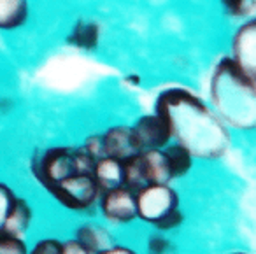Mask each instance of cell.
I'll return each instance as SVG.
<instances>
[{
	"label": "cell",
	"mask_w": 256,
	"mask_h": 254,
	"mask_svg": "<svg viewBox=\"0 0 256 254\" xmlns=\"http://www.w3.org/2000/svg\"><path fill=\"white\" fill-rule=\"evenodd\" d=\"M223 4L234 16H244L254 9V0H223Z\"/></svg>",
	"instance_id": "d6986e66"
},
{
	"label": "cell",
	"mask_w": 256,
	"mask_h": 254,
	"mask_svg": "<svg viewBox=\"0 0 256 254\" xmlns=\"http://www.w3.org/2000/svg\"><path fill=\"white\" fill-rule=\"evenodd\" d=\"M102 210L107 219L114 222H128L137 216V205L134 191L124 186L106 191L102 200Z\"/></svg>",
	"instance_id": "8992f818"
},
{
	"label": "cell",
	"mask_w": 256,
	"mask_h": 254,
	"mask_svg": "<svg viewBox=\"0 0 256 254\" xmlns=\"http://www.w3.org/2000/svg\"><path fill=\"white\" fill-rule=\"evenodd\" d=\"M102 138H104V148H106V154L112 156V158L120 160V162H126L128 158H132V156L140 152L139 142H137L132 128H124V126L110 128Z\"/></svg>",
	"instance_id": "9c48e42d"
},
{
	"label": "cell",
	"mask_w": 256,
	"mask_h": 254,
	"mask_svg": "<svg viewBox=\"0 0 256 254\" xmlns=\"http://www.w3.org/2000/svg\"><path fill=\"white\" fill-rule=\"evenodd\" d=\"M78 240L88 249V252H96V250L102 252L107 247H110L109 233L95 226H82L78 232Z\"/></svg>",
	"instance_id": "9a60e30c"
},
{
	"label": "cell",
	"mask_w": 256,
	"mask_h": 254,
	"mask_svg": "<svg viewBox=\"0 0 256 254\" xmlns=\"http://www.w3.org/2000/svg\"><path fill=\"white\" fill-rule=\"evenodd\" d=\"M156 112L165 120L170 137L192 156L212 160L230 146V134L220 118L186 90H170L156 104Z\"/></svg>",
	"instance_id": "6da1fadb"
},
{
	"label": "cell",
	"mask_w": 256,
	"mask_h": 254,
	"mask_svg": "<svg viewBox=\"0 0 256 254\" xmlns=\"http://www.w3.org/2000/svg\"><path fill=\"white\" fill-rule=\"evenodd\" d=\"M62 252L64 254H86L88 252V249H86L79 240H76V242L74 240H70V242H67V244L62 246Z\"/></svg>",
	"instance_id": "cb8c5ba5"
},
{
	"label": "cell",
	"mask_w": 256,
	"mask_h": 254,
	"mask_svg": "<svg viewBox=\"0 0 256 254\" xmlns=\"http://www.w3.org/2000/svg\"><path fill=\"white\" fill-rule=\"evenodd\" d=\"M70 42L84 50H92L98 42V26L95 23H78L70 37Z\"/></svg>",
	"instance_id": "e0dca14e"
},
{
	"label": "cell",
	"mask_w": 256,
	"mask_h": 254,
	"mask_svg": "<svg viewBox=\"0 0 256 254\" xmlns=\"http://www.w3.org/2000/svg\"><path fill=\"white\" fill-rule=\"evenodd\" d=\"M12 202H14L12 193L6 186L0 184V230H2V224H4L6 218H8L9 208H11Z\"/></svg>",
	"instance_id": "44dd1931"
},
{
	"label": "cell",
	"mask_w": 256,
	"mask_h": 254,
	"mask_svg": "<svg viewBox=\"0 0 256 254\" xmlns=\"http://www.w3.org/2000/svg\"><path fill=\"white\" fill-rule=\"evenodd\" d=\"M25 246L18 236L0 233V254H23Z\"/></svg>",
	"instance_id": "ac0fdd59"
},
{
	"label": "cell",
	"mask_w": 256,
	"mask_h": 254,
	"mask_svg": "<svg viewBox=\"0 0 256 254\" xmlns=\"http://www.w3.org/2000/svg\"><path fill=\"white\" fill-rule=\"evenodd\" d=\"M93 179H95L98 190L109 191L114 188L123 186V162L112 158V156H104L96 160L93 165Z\"/></svg>",
	"instance_id": "30bf717a"
},
{
	"label": "cell",
	"mask_w": 256,
	"mask_h": 254,
	"mask_svg": "<svg viewBox=\"0 0 256 254\" xmlns=\"http://www.w3.org/2000/svg\"><path fill=\"white\" fill-rule=\"evenodd\" d=\"M181 221H182V214L178 210V207H176V208H172V210H168L165 216H162L153 224H156L158 228H162V230H170V228H176Z\"/></svg>",
	"instance_id": "7402d4cb"
},
{
	"label": "cell",
	"mask_w": 256,
	"mask_h": 254,
	"mask_svg": "<svg viewBox=\"0 0 256 254\" xmlns=\"http://www.w3.org/2000/svg\"><path fill=\"white\" fill-rule=\"evenodd\" d=\"M132 130L137 142H139L140 151H144V149H160L170 138L168 124L165 123V120L158 112L153 114V116L142 118Z\"/></svg>",
	"instance_id": "ba28073f"
},
{
	"label": "cell",
	"mask_w": 256,
	"mask_h": 254,
	"mask_svg": "<svg viewBox=\"0 0 256 254\" xmlns=\"http://www.w3.org/2000/svg\"><path fill=\"white\" fill-rule=\"evenodd\" d=\"M36 254H58L62 252V244H58L56 240H42L36 246L34 249Z\"/></svg>",
	"instance_id": "603a6c76"
},
{
	"label": "cell",
	"mask_w": 256,
	"mask_h": 254,
	"mask_svg": "<svg viewBox=\"0 0 256 254\" xmlns=\"http://www.w3.org/2000/svg\"><path fill=\"white\" fill-rule=\"evenodd\" d=\"M167 249L168 242L165 238H162V236H153L150 240V250H153V252H165Z\"/></svg>",
	"instance_id": "d4e9b609"
},
{
	"label": "cell",
	"mask_w": 256,
	"mask_h": 254,
	"mask_svg": "<svg viewBox=\"0 0 256 254\" xmlns=\"http://www.w3.org/2000/svg\"><path fill=\"white\" fill-rule=\"evenodd\" d=\"M136 205L137 216H140L144 221L156 222L162 216L178 207V196L167 184L151 182L137 191Z\"/></svg>",
	"instance_id": "277c9868"
},
{
	"label": "cell",
	"mask_w": 256,
	"mask_h": 254,
	"mask_svg": "<svg viewBox=\"0 0 256 254\" xmlns=\"http://www.w3.org/2000/svg\"><path fill=\"white\" fill-rule=\"evenodd\" d=\"M51 193L68 208H86L95 202L98 186L92 174H72L50 188Z\"/></svg>",
	"instance_id": "3957f363"
},
{
	"label": "cell",
	"mask_w": 256,
	"mask_h": 254,
	"mask_svg": "<svg viewBox=\"0 0 256 254\" xmlns=\"http://www.w3.org/2000/svg\"><path fill=\"white\" fill-rule=\"evenodd\" d=\"M140 158H142V165L150 184H167L172 179L170 166H168L164 151H160V149H144V151H140Z\"/></svg>",
	"instance_id": "8fae6325"
},
{
	"label": "cell",
	"mask_w": 256,
	"mask_h": 254,
	"mask_svg": "<svg viewBox=\"0 0 256 254\" xmlns=\"http://www.w3.org/2000/svg\"><path fill=\"white\" fill-rule=\"evenodd\" d=\"M164 152L168 162V166H170L172 177L184 176L190 170V166H192V154H190L182 146H179V144L170 146V148H167Z\"/></svg>",
	"instance_id": "2e32d148"
},
{
	"label": "cell",
	"mask_w": 256,
	"mask_h": 254,
	"mask_svg": "<svg viewBox=\"0 0 256 254\" xmlns=\"http://www.w3.org/2000/svg\"><path fill=\"white\" fill-rule=\"evenodd\" d=\"M30 208L28 205L25 204L23 200H16L12 202L11 208H9V214L6 218L4 224H2V230L0 233H6V235H11V236H22L25 233V230L28 228L30 224Z\"/></svg>",
	"instance_id": "7c38bea8"
},
{
	"label": "cell",
	"mask_w": 256,
	"mask_h": 254,
	"mask_svg": "<svg viewBox=\"0 0 256 254\" xmlns=\"http://www.w3.org/2000/svg\"><path fill=\"white\" fill-rule=\"evenodd\" d=\"M34 172L42 180L44 186L50 190L53 184L76 174L74 151H70V149H51V151L44 152V156H40L34 163Z\"/></svg>",
	"instance_id": "5b68a950"
},
{
	"label": "cell",
	"mask_w": 256,
	"mask_h": 254,
	"mask_svg": "<svg viewBox=\"0 0 256 254\" xmlns=\"http://www.w3.org/2000/svg\"><path fill=\"white\" fill-rule=\"evenodd\" d=\"M26 18L25 0H0V28H14Z\"/></svg>",
	"instance_id": "5bb4252c"
},
{
	"label": "cell",
	"mask_w": 256,
	"mask_h": 254,
	"mask_svg": "<svg viewBox=\"0 0 256 254\" xmlns=\"http://www.w3.org/2000/svg\"><path fill=\"white\" fill-rule=\"evenodd\" d=\"M212 104L228 124L251 130L256 123L254 79L235 65L234 60H223L216 67L210 84Z\"/></svg>",
	"instance_id": "7a4b0ae2"
},
{
	"label": "cell",
	"mask_w": 256,
	"mask_h": 254,
	"mask_svg": "<svg viewBox=\"0 0 256 254\" xmlns=\"http://www.w3.org/2000/svg\"><path fill=\"white\" fill-rule=\"evenodd\" d=\"M146 184L150 182H148L146 170H144L142 158H140V152H139V154L123 162V186H126L128 190L132 191H139Z\"/></svg>",
	"instance_id": "4fadbf2b"
},
{
	"label": "cell",
	"mask_w": 256,
	"mask_h": 254,
	"mask_svg": "<svg viewBox=\"0 0 256 254\" xmlns=\"http://www.w3.org/2000/svg\"><path fill=\"white\" fill-rule=\"evenodd\" d=\"M234 62L242 72L254 79L256 72V25L248 23L238 30L234 40Z\"/></svg>",
	"instance_id": "52a82bcc"
},
{
	"label": "cell",
	"mask_w": 256,
	"mask_h": 254,
	"mask_svg": "<svg viewBox=\"0 0 256 254\" xmlns=\"http://www.w3.org/2000/svg\"><path fill=\"white\" fill-rule=\"evenodd\" d=\"M86 151V154L90 156V158H93L96 162V160L104 158L106 154V148H104V138L102 137H90L88 140H86L84 148H82Z\"/></svg>",
	"instance_id": "ffe728a7"
}]
</instances>
